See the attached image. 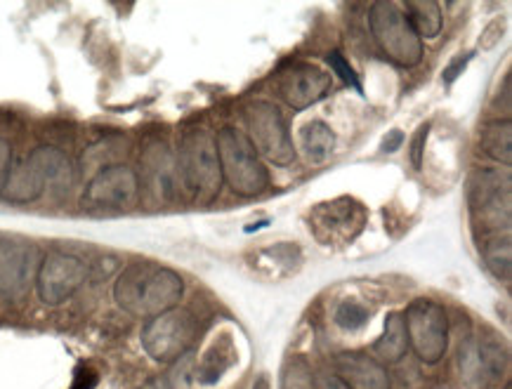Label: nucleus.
<instances>
[{
	"instance_id": "f257e3e1",
	"label": "nucleus",
	"mask_w": 512,
	"mask_h": 389,
	"mask_svg": "<svg viewBox=\"0 0 512 389\" xmlns=\"http://www.w3.org/2000/svg\"><path fill=\"white\" fill-rule=\"evenodd\" d=\"M185 281L173 269L156 262H133L114 283L116 305L137 319H154L180 305Z\"/></svg>"
},
{
	"instance_id": "f03ea898",
	"label": "nucleus",
	"mask_w": 512,
	"mask_h": 389,
	"mask_svg": "<svg viewBox=\"0 0 512 389\" xmlns=\"http://www.w3.org/2000/svg\"><path fill=\"white\" fill-rule=\"evenodd\" d=\"M175 156L182 187L199 203H213L218 199L222 189V170L215 135L206 128L185 130Z\"/></svg>"
},
{
	"instance_id": "7ed1b4c3",
	"label": "nucleus",
	"mask_w": 512,
	"mask_h": 389,
	"mask_svg": "<svg viewBox=\"0 0 512 389\" xmlns=\"http://www.w3.org/2000/svg\"><path fill=\"white\" fill-rule=\"evenodd\" d=\"M215 147H218L222 182H227L234 194L253 199V196H260L269 187L265 163H262L258 151L253 149L244 130L225 125L215 135Z\"/></svg>"
},
{
	"instance_id": "20e7f679",
	"label": "nucleus",
	"mask_w": 512,
	"mask_h": 389,
	"mask_svg": "<svg viewBox=\"0 0 512 389\" xmlns=\"http://www.w3.org/2000/svg\"><path fill=\"white\" fill-rule=\"evenodd\" d=\"M472 220L487 236L510 232L512 175L510 168H482L470 180Z\"/></svg>"
},
{
	"instance_id": "39448f33",
	"label": "nucleus",
	"mask_w": 512,
	"mask_h": 389,
	"mask_svg": "<svg viewBox=\"0 0 512 389\" xmlns=\"http://www.w3.org/2000/svg\"><path fill=\"white\" fill-rule=\"evenodd\" d=\"M369 24L373 41L380 48V52L395 62L397 67L411 69L420 64L423 59V41L413 29L409 17L402 10V5L397 3H380L371 5L369 12Z\"/></svg>"
},
{
	"instance_id": "423d86ee",
	"label": "nucleus",
	"mask_w": 512,
	"mask_h": 389,
	"mask_svg": "<svg viewBox=\"0 0 512 389\" xmlns=\"http://www.w3.org/2000/svg\"><path fill=\"white\" fill-rule=\"evenodd\" d=\"M196 335H199V328H196L194 314L175 307L147 321V326L142 328V347L149 359L168 366L194 347Z\"/></svg>"
},
{
	"instance_id": "0eeeda50",
	"label": "nucleus",
	"mask_w": 512,
	"mask_h": 389,
	"mask_svg": "<svg viewBox=\"0 0 512 389\" xmlns=\"http://www.w3.org/2000/svg\"><path fill=\"white\" fill-rule=\"evenodd\" d=\"M404 326L409 347L423 364L435 366L449 349V316L439 302L418 298L406 307Z\"/></svg>"
},
{
	"instance_id": "6e6552de",
	"label": "nucleus",
	"mask_w": 512,
	"mask_h": 389,
	"mask_svg": "<svg viewBox=\"0 0 512 389\" xmlns=\"http://www.w3.org/2000/svg\"><path fill=\"white\" fill-rule=\"evenodd\" d=\"M246 137L251 140L258 156H265L274 166H291L295 147L281 111L267 100H255L244 109Z\"/></svg>"
},
{
	"instance_id": "1a4fd4ad",
	"label": "nucleus",
	"mask_w": 512,
	"mask_h": 389,
	"mask_svg": "<svg viewBox=\"0 0 512 389\" xmlns=\"http://www.w3.org/2000/svg\"><path fill=\"white\" fill-rule=\"evenodd\" d=\"M366 224V208L350 196L317 203L310 210V232L321 246H345Z\"/></svg>"
},
{
	"instance_id": "9d476101",
	"label": "nucleus",
	"mask_w": 512,
	"mask_h": 389,
	"mask_svg": "<svg viewBox=\"0 0 512 389\" xmlns=\"http://www.w3.org/2000/svg\"><path fill=\"white\" fill-rule=\"evenodd\" d=\"M90 269L81 257L71 253H48L38 265L36 290L43 305L57 307L74 298L78 288L88 281Z\"/></svg>"
},
{
	"instance_id": "9b49d317",
	"label": "nucleus",
	"mask_w": 512,
	"mask_h": 389,
	"mask_svg": "<svg viewBox=\"0 0 512 389\" xmlns=\"http://www.w3.org/2000/svg\"><path fill=\"white\" fill-rule=\"evenodd\" d=\"M461 380L470 389H487L508 368V349L494 335H475L463 342L458 352Z\"/></svg>"
},
{
	"instance_id": "f8f14e48",
	"label": "nucleus",
	"mask_w": 512,
	"mask_h": 389,
	"mask_svg": "<svg viewBox=\"0 0 512 389\" xmlns=\"http://www.w3.org/2000/svg\"><path fill=\"white\" fill-rule=\"evenodd\" d=\"M38 265L41 260L34 243L0 236V298H24L36 283Z\"/></svg>"
},
{
	"instance_id": "ddd939ff",
	"label": "nucleus",
	"mask_w": 512,
	"mask_h": 389,
	"mask_svg": "<svg viewBox=\"0 0 512 389\" xmlns=\"http://www.w3.org/2000/svg\"><path fill=\"white\" fill-rule=\"evenodd\" d=\"M142 180L135 168L126 163L102 168L93 175L83 191V206L88 208H130L140 199Z\"/></svg>"
},
{
	"instance_id": "4468645a",
	"label": "nucleus",
	"mask_w": 512,
	"mask_h": 389,
	"mask_svg": "<svg viewBox=\"0 0 512 389\" xmlns=\"http://www.w3.org/2000/svg\"><path fill=\"white\" fill-rule=\"evenodd\" d=\"M277 90L293 111H305L331 95L333 78L317 64L293 62L279 71Z\"/></svg>"
},
{
	"instance_id": "2eb2a0df",
	"label": "nucleus",
	"mask_w": 512,
	"mask_h": 389,
	"mask_svg": "<svg viewBox=\"0 0 512 389\" xmlns=\"http://www.w3.org/2000/svg\"><path fill=\"white\" fill-rule=\"evenodd\" d=\"M142 175L161 201H173L182 187L177 156L166 142H152L142 151Z\"/></svg>"
},
{
	"instance_id": "dca6fc26",
	"label": "nucleus",
	"mask_w": 512,
	"mask_h": 389,
	"mask_svg": "<svg viewBox=\"0 0 512 389\" xmlns=\"http://www.w3.org/2000/svg\"><path fill=\"white\" fill-rule=\"evenodd\" d=\"M336 375L350 389H392L387 368L364 352H343L336 356Z\"/></svg>"
},
{
	"instance_id": "f3484780",
	"label": "nucleus",
	"mask_w": 512,
	"mask_h": 389,
	"mask_svg": "<svg viewBox=\"0 0 512 389\" xmlns=\"http://www.w3.org/2000/svg\"><path fill=\"white\" fill-rule=\"evenodd\" d=\"M29 161L34 163L38 173H41L45 189H52L55 194H67V191L74 187L76 168L74 161L67 156V151L52 147V144H43V147H36L31 151Z\"/></svg>"
},
{
	"instance_id": "a211bd4d",
	"label": "nucleus",
	"mask_w": 512,
	"mask_h": 389,
	"mask_svg": "<svg viewBox=\"0 0 512 389\" xmlns=\"http://www.w3.org/2000/svg\"><path fill=\"white\" fill-rule=\"evenodd\" d=\"M45 194V182L29 156L19 158L8 170L3 184H0V199L8 203H34Z\"/></svg>"
},
{
	"instance_id": "6ab92c4d",
	"label": "nucleus",
	"mask_w": 512,
	"mask_h": 389,
	"mask_svg": "<svg viewBox=\"0 0 512 389\" xmlns=\"http://www.w3.org/2000/svg\"><path fill=\"white\" fill-rule=\"evenodd\" d=\"M300 262H303V253L295 243H274V246L260 248L253 255L251 265L258 274L279 281L298 272Z\"/></svg>"
},
{
	"instance_id": "aec40b11",
	"label": "nucleus",
	"mask_w": 512,
	"mask_h": 389,
	"mask_svg": "<svg viewBox=\"0 0 512 389\" xmlns=\"http://www.w3.org/2000/svg\"><path fill=\"white\" fill-rule=\"evenodd\" d=\"M406 352H409V338H406V326L404 316L399 312H390L385 316L383 335L373 342V359H378L380 364H397L402 361Z\"/></svg>"
},
{
	"instance_id": "412c9836",
	"label": "nucleus",
	"mask_w": 512,
	"mask_h": 389,
	"mask_svg": "<svg viewBox=\"0 0 512 389\" xmlns=\"http://www.w3.org/2000/svg\"><path fill=\"white\" fill-rule=\"evenodd\" d=\"M479 149L491 161L503 163L505 168L512 163V123L510 118H494L482 125L479 133Z\"/></svg>"
},
{
	"instance_id": "4be33fe9",
	"label": "nucleus",
	"mask_w": 512,
	"mask_h": 389,
	"mask_svg": "<svg viewBox=\"0 0 512 389\" xmlns=\"http://www.w3.org/2000/svg\"><path fill=\"white\" fill-rule=\"evenodd\" d=\"M236 361V349L229 335H222L208 347V352L203 354L199 368H196V380L201 385H215L222 378V373L229 371Z\"/></svg>"
},
{
	"instance_id": "5701e85b",
	"label": "nucleus",
	"mask_w": 512,
	"mask_h": 389,
	"mask_svg": "<svg viewBox=\"0 0 512 389\" xmlns=\"http://www.w3.org/2000/svg\"><path fill=\"white\" fill-rule=\"evenodd\" d=\"M402 10L409 17V22L416 34L423 38H437L439 31L444 26L442 17V5L435 3V0H409V3L402 5Z\"/></svg>"
},
{
	"instance_id": "b1692460",
	"label": "nucleus",
	"mask_w": 512,
	"mask_h": 389,
	"mask_svg": "<svg viewBox=\"0 0 512 389\" xmlns=\"http://www.w3.org/2000/svg\"><path fill=\"white\" fill-rule=\"evenodd\" d=\"M482 257L484 265L491 274L496 276L498 281H510L512 276V243L508 234L489 236L487 241L482 243Z\"/></svg>"
},
{
	"instance_id": "393cba45",
	"label": "nucleus",
	"mask_w": 512,
	"mask_h": 389,
	"mask_svg": "<svg viewBox=\"0 0 512 389\" xmlns=\"http://www.w3.org/2000/svg\"><path fill=\"white\" fill-rule=\"evenodd\" d=\"M300 144H303L305 156L319 163L331 156L333 147H336V133L324 121H310L303 128V133H300Z\"/></svg>"
},
{
	"instance_id": "a878e982",
	"label": "nucleus",
	"mask_w": 512,
	"mask_h": 389,
	"mask_svg": "<svg viewBox=\"0 0 512 389\" xmlns=\"http://www.w3.org/2000/svg\"><path fill=\"white\" fill-rule=\"evenodd\" d=\"M369 319H371L369 307L361 305L359 300H343L336 307V312H333V321H336V326L343 328L347 333L364 328L366 323H369Z\"/></svg>"
},
{
	"instance_id": "bb28decb",
	"label": "nucleus",
	"mask_w": 512,
	"mask_h": 389,
	"mask_svg": "<svg viewBox=\"0 0 512 389\" xmlns=\"http://www.w3.org/2000/svg\"><path fill=\"white\" fill-rule=\"evenodd\" d=\"M312 378V368L303 359H293L288 361L281 389H312Z\"/></svg>"
},
{
	"instance_id": "cd10ccee",
	"label": "nucleus",
	"mask_w": 512,
	"mask_h": 389,
	"mask_svg": "<svg viewBox=\"0 0 512 389\" xmlns=\"http://www.w3.org/2000/svg\"><path fill=\"white\" fill-rule=\"evenodd\" d=\"M326 62H328V67H331L333 74L340 76V81H343L345 85H350V88H354L357 92H361V83L357 78V71H354L352 64L343 57V52H338V50L328 52Z\"/></svg>"
},
{
	"instance_id": "c85d7f7f",
	"label": "nucleus",
	"mask_w": 512,
	"mask_h": 389,
	"mask_svg": "<svg viewBox=\"0 0 512 389\" xmlns=\"http://www.w3.org/2000/svg\"><path fill=\"white\" fill-rule=\"evenodd\" d=\"M428 135H430V123H423L411 140V163L416 170L423 168V156H425V144H428Z\"/></svg>"
},
{
	"instance_id": "c756f323",
	"label": "nucleus",
	"mask_w": 512,
	"mask_h": 389,
	"mask_svg": "<svg viewBox=\"0 0 512 389\" xmlns=\"http://www.w3.org/2000/svg\"><path fill=\"white\" fill-rule=\"evenodd\" d=\"M472 57H475V55H472V52H465V55H461V57H456V59H454V62H451V64H449V67H446V69H444V83H446V85H451V83H454V81H456V78L463 74V71H465V67H468V64H470V59H472Z\"/></svg>"
},
{
	"instance_id": "7c9ffc66",
	"label": "nucleus",
	"mask_w": 512,
	"mask_h": 389,
	"mask_svg": "<svg viewBox=\"0 0 512 389\" xmlns=\"http://www.w3.org/2000/svg\"><path fill=\"white\" fill-rule=\"evenodd\" d=\"M97 380H100V378H97V373L93 371V368L81 366V368H76L74 385H71L69 389H95Z\"/></svg>"
},
{
	"instance_id": "2f4dec72",
	"label": "nucleus",
	"mask_w": 512,
	"mask_h": 389,
	"mask_svg": "<svg viewBox=\"0 0 512 389\" xmlns=\"http://www.w3.org/2000/svg\"><path fill=\"white\" fill-rule=\"evenodd\" d=\"M501 34H503V22H491L487 29H484L482 38H479V45H482V50H491L494 45L501 41Z\"/></svg>"
},
{
	"instance_id": "473e14b6",
	"label": "nucleus",
	"mask_w": 512,
	"mask_h": 389,
	"mask_svg": "<svg viewBox=\"0 0 512 389\" xmlns=\"http://www.w3.org/2000/svg\"><path fill=\"white\" fill-rule=\"evenodd\" d=\"M312 389H350V387H347L338 375L319 373L312 378Z\"/></svg>"
},
{
	"instance_id": "72a5a7b5",
	"label": "nucleus",
	"mask_w": 512,
	"mask_h": 389,
	"mask_svg": "<svg viewBox=\"0 0 512 389\" xmlns=\"http://www.w3.org/2000/svg\"><path fill=\"white\" fill-rule=\"evenodd\" d=\"M10 166H12V147L8 140H3V137H0V184H3Z\"/></svg>"
},
{
	"instance_id": "f704fd0d",
	"label": "nucleus",
	"mask_w": 512,
	"mask_h": 389,
	"mask_svg": "<svg viewBox=\"0 0 512 389\" xmlns=\"http://www.w3.org/2000/svg\"><path fill=\"white\" fill-rule=\"evenodd\" d=\"M402 144H404V133H402V130H392V133L385 135L383 151H385V154H395L397 149H402Z\"/></svg>"
},
{
	"instance_id": "c9c22d12",
	"label": "nucleus",
	"mask_w": 512,
	"mask_h": 389,
	"mask_svg": "<svg viewBox=\"0 0 512 389\" xmlns=\"http://www.w3.org/2000/svg\"><path fill=\"white\" fill-rule=\"evenodd\" d=\"M142 389H170V387H168V380L159 378V380H152V382H147V385H144Z\"/></svg>"
},
{
	"instance_id": "e433bc0d",
	"label": "nucleus",
	"mask_w": 512,
	"mask_h": 389,
	"mask_svg": "<svg viewBox=\"0 0 512 389\" xmlns=\"http://www.w3.org/2000/svg\"><path fill=\"white\" fill-rule=\"evenodd\" d=\"M253 389H272V387H269V380H267V375H260V378L253 382Z\"/></svg>"
}]
</instances>
